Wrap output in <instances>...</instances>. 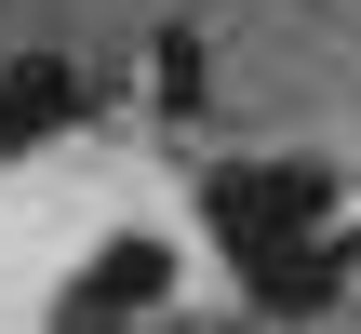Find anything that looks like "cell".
I'll return each instance as SVG.
<instances>
[{"instance_id": "cell-3", "label": "cell", "mask_w": 361, "mask_h": 334, "mask_svg": "<svg viewBox=\"0 0 361 334\" xmlns=\"http://www.w3.org/2000/svg\"><path fill=\"white\" fill-rule=\"evenodd\" d=\"M241 295H255L268 321H322V308L348 295V268H335L322 241H268V254H241Z\"/></svg>"}, {"instance_id": "cell-1", "label": "cell", "mask_w": 361, "mask_h": 334, "mask_svg": "<svg viewBox=\"0 0 361 334\" xmlns=\"http://www.w3.org/2000/svg\"><path fill=\"white\" fill-rule=\"evenodd\" d=\"M201 214L228 228V254L322 241V214H335V174H322V161H228V174L201 187Z\"/></svg>"}, {"instance_id": "cell-5", "label": "cell", "mask_w": 361, "mask_h": 334, "mask_svg": "<svg viewBox=\"0 0 361 334\" xmlns=\"http://www.w3.org/2000/svg\"><path fill=\"white\" fill-rule=\"evenodd\" d=\"M322 254H335V268H348V281H361V228H335V241H322Z\"/></svg>"}, {"instance_id": "cell-4", "label": "cell", "mask_w": 361, "mask_h": 334, "mask_svg": "<svg viewBox=\"0 0 361 334\" xmlns=\"http://www.w3.org/2000/svg\"><path fill=\"white\" fill-rule=\"evenodd\" d=\"M174 295V254L161 241H107L94 268H80V295H67V321H134V308H161Z\"/></svg>"}, {"instance_id": "cell-2", "label": "cell", "mask_w": 361, "mask_h": 334, "mask_svg": "<svg viewBox=\"0 0 361 334\" xmlns=\"http://www.w3.org/2000/svg\"><path fill=\"white\" fill-rule=\"evenodd\" d=\"M80 120V67L67 54H13L0 67V161H27L40 134H67Z\"/></svg>"}]
</instances>
